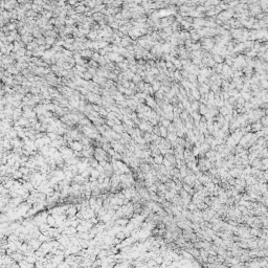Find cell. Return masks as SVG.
I'll list each match as a JSON object with an SVG mask.
<instances>
[{"label": "cell", "mask_w": 268, "mask_h": 268, "mask_svg": "<svg viewBox=\"0 0 268 268\" xmlns=\"http://www.w3.org/2000/svg\"><path fill=\"white\" fill-rule=\"evenodd\" d=\"M45 41H46V43H47V44H53L55 39H53V38H47Z\"/></svg>", "instance_id": "cell-1"}]
</instances>
